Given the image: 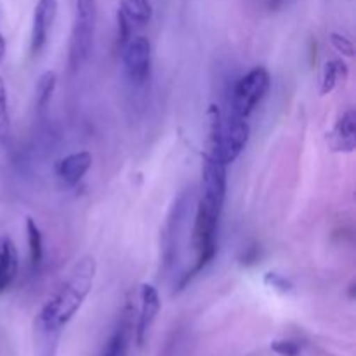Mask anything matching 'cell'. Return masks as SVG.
Returning a JSON list of instances; mask_svg holds the SVG:
<instances>
[{
	"instance_id": "6da1fadb",
	"label": "cell",
	"mask_w": 356,
	"mask_h": 356,
	"mask_svg": "<svg viewBox=\"0 0 356 356\" xmlns=\"http://www.w3.org/2000/svg\"><path fill=\"white\" fill-rule=\"evenodd\" d=\"M96 259L92 256L80 257L73 264L59 291L45 302L42 312L51 316L59 325L65 327L79 313L83 301L89 296L94 277H96Z\"/></svg>"
},
{
	"instance_id": "7a4b0ae2",
	"label": "cell",
	"mask_w": 356,
	"mask_h": 356,
	"mask_svg": "<svg viewBox=\"0 0 356 356\" xmlns=\"http://www.w3.org/2000/svg\"><path fill=\"white\" fill-rule=\"evenodd\" d=\"M222 209H216L212 205H205L198 202L197 212L191 229V245L195 250V263L190 270V278L200 273L218 254V228L219 218Z\"/></svg>"
},
{
	"instance_id": "3957f363",
	"label": "cell",
	"mask_w": 356,
	"mask_h": 356,
	"mask_svg": "<svg viewBox=\"0 0 356 356\" xmlns=\"http://www.w3.org/2000/svg\"><path fill=\"white\" fill-rule=\"evenodd\" d=\"M96 0H75V17L68 45V66L73 73L79 72L89 59L96 35Z\"/></svg>"
},
{
	"instance_id": "277c9868",
	"label": "cell",
	"mask_w": 356,
	"mask_h": 356,
	"mask_svg": "<svg viewBox=\"0 0 356 356\" xmlns=\"http://www.w3.org/2000/svg\"><path fill=\"white\" fill-rule=\"evenodd\" d=\"M270 89V73L263 66H256L247 75L236 82L233 89L232 99V115L240 118H247L257 104L263 101Z\"/></svg>"
},
{
	"instance_id": "5b68a950",
	"label": "cell",
	"mask_w": 356,
	"mask_h": 356,
	"mask_svg": "<svg viewBox=\"0 0 356 356\" xmlns=\"http://www.w3.org/2000/svg\"><path fill=\"white\" fill-rule=\"evenodd\" d=\"M226 163L216 153H207L204 159L200 183L202 204L222 209L226 198Z\"/></svg>"
},
{
	"instance_id": "8992f818",
	"label": "cell",
	"mask_w": 356,
	"mask_h": 356,
	"mask_svg": "<svg viewBox=\"0 0 356 356\" xmlns=\"http://www.w3.org/2000/svg\"><path fill=\"white\" fill-rule=\"evenodd\" d=\"M124 51V66L129 80L134 86H145L152 72V45L143 35L131 37V40L122 47Z\"/></svg>"
},
{
	"instance_id": "52a82bcc",
	"label": "cell",
	"mask_w": 356,
	"mask_h": 356,
	"mask_svg": "<svg viewBox=\"0 0 356 356\" xmlns=\"http://www.w3.org/2000/svg\"><path fill=\"white\" fill-rule=\"evenodd\" d=\"M250 127L247 124V118H240L232 115L226 124H222L221 138H219V149L218 155L221 156L226 165L235 162L240 156V153L245 148L249 141Z\"/></svg>"
},
{
	"instance_id": "ba28073f",
	"label": "cell",
	"mask_w": 356,
	"mask_h": 356,
	"mask_svg": "<svg viewBox=\"0 0 356 356\" xmlns=\"http://www.w3.org/2000/svg\"><path fill=\"white\" fill-rule=\"evenodd\" d=\"M65 327L45 315L44 312H38L33 322V356H56L58 355L59 341Z\"/></svg>"
},
{
	"instance_id": "9c48e42d",
	"label": "cell",
	"mask_w": 356,
	"mask_h": 356,
	"mask_svg": "<svg viewBox=\"0 0 356 356\" xmlns=\"http://www.w3.org/2000/svg\"><path fill=\"white\" fill-rule=\"evenodd\" d=\"M56 16H58V0H38L33 9V21H31L30 51L33 56H37L47 44Z\"/></svg>"
},
{
	"instance_id": "30bf717a",
	"label": "cell",
	"mask_w": 356,
	"mask_h": 356,
	"mask_svg": "<svg viewBox=\"0 0 356 356\" xmlns=\"http://www.w3.org/2000/svg\"><path fill=\"white\" fill-rule=\"evenodd\" d=\"M139 298H141V306H139L138 323H136V343H138V346H143L153 322L159 316L162 302H160L159 291L149 284L141 285Z\"/></svg>"
},
{
	"instance_id": "8fae6325",
	"label": "cell",
	"mask_w": 356,
	"mask_h": 356,
	"mask_svg": "<svg viewBox=\"0 0 356 356\" xmlns=\"http://www.w3.org/2000/svg\"><path fill=\"white\" fill-rule=\"evenodd\" d=\"M327 141L332 152L351 153L356 148V111L353 108L344 111L327 134Z\"/></svg>"
},
{
	"instance_id": "7c38bea8",
	"label": "cell",
	"mask_w": 356,
	"mask_h": 356,
	"mask_svg": "<svg viewBox=\"0 0 356 356\" xmlns=\"http://www.w3.org/2000/svg\"><path fill=\"white\" fill-rule=\"evenodd\" d=\"M90 165H92V155L86 149L75 152L58 163V176L68 186H76L82 177L89 172Z\"/></svg>"
},
{
	"instance_id": "4fadbf2b",
	"label": "cell",
	"mask_w": 356,
	"mask_h": 356,
	"mask_svg": "<svg viewBox=\"0 0 356 356\" xmlns=\"http://www.w3.org/2000/svg\"><path fill=\"white\" fill-rule=\"evenodd\" d=\"M17 275V250L9 236L0 238V292L6 291Z\"/></svg>"
},
{
	"instance_id": "5bb4252c",
	"label": "cell",
	"mask_w": 356,
	"mask_h": 356,
	"mask_svg": "<svg viewBox=\"0 0 356 356\" xmlns=\"http://www.w3.org/2000/svg\"><path fill=\"white\" fill-rule=\"evenodd\" d=\"M350 75V70L348 65L341 59H330L325 63L322 72V83H320V92L322 94H330L341 82L348 79Z\"/></svg>"
},
{
	"instance_id": "9a60e30c",
	"label": "cell",
	"mask_w": 356,
	"mask_h": 356,
	"mask_svg": "<svg viewBox=\"0 0 356 356\" xmlns=\"http://www.w3.org/2000/svg\"><path fill=\"white\" fill-rule=\"evenodd\" d=\"M118 10H120L132 24H138V26L148 24L153 14L149 0H120Z\"/></svg>"
},
{
	"instance_id": "2e32d148",
	"label": "cell",
	"mask_w": 356,
	"mask_h": 356,
	"mask_svg": "<svg viewBox=\"0 0 356 356\" xmlns=\"http://www.w3.org/2000/svg\"><path fill=\"white\" fill-rule=\"evenodd\" d=\"M56 83H58V75L54 72H44L37 80V87H35V92H37V108L40 111H44L47 108V104L51 103V97L54 94Z\"/></svg>"
},
{
	"instance_id": "e0dca14e",
	"label": "cell",
	"mask_w": 356,
	"mask_h": 356,
	"mask_svg": "<svg viewBox=\"0 0 356 356\" xmlns=\"http://www.w3.org/2000/svg\"><path fill=\"white\" fill-rule=\"evenodd\" d=\"M26 236L28 247H30V263L31 266L37 268L44 257V243H42V233L37 222L31 218L26 219Z\"/></svg>"
},
{
	"instance_id": "ac0fdd59",
	"label": "cell",
	"mask_w": 356,
	"mask_h": 356,
	"mask_svg": "<svg viewBox=\"0 0 356 356\" xmlns=\"http://www.w3.org/2000/svg\"><path fill=\"white\" fill-rule=\"evenodd\" d=\"M10 132V122H9V111H7V92L6 83H3L2 76H0V143H6Z\"/></svg>"
},
{
	"instance_id": "d6986e66",
	"label": "cell",
	"mask_w": 356,
	"mask_h": 356,
	"mask_svg": "<svg viewBox=\"0 0 356 356\" xmlns=\"http://www.w3.org/2000/svg\"><path fill=\"white\" fill-rule=\"evenodd\" d=\"M271 350L280 356H298L301 353V346L299 343L292 339H278L271 343Z\"/></svg>"
},
{
	"instance_id": "ffe728a7",
	"label": "cell",
	"mask_w": 356,
	"mask_h": 356,
	"mask_svg": "<svg viewBox=\"0 0 356 356\" xmlns=\"http://www.w3.org/2000/svg\"><path fill=\"white\" fill-rule=\"evenodd\" d=\"M330 42H332L334 49H336L337 52H341L343 56H348V58H351V56L355 54L353 42H351V38L346 37V35L334 31V33H330Z\"/></svg>"
},
{
	"instance_id": "44dd1931",
	"label": "cell",
	"mask_w": 356,
	"mask_h": 356,
	"mask_svg": "<svg viewBox=\"0 0 356 356\" xmlns=\"http://www.w3.org/2000/svg\"><path fill=\"white\" fill-rule=\"evenodd\" d=\"M117 24H118V44L120 47H124L129 40H131V31H132V23L124 16V14L118 10L117 13Z\"/></svg>"
},
{
	"instance_id": "7402d4cb",
	"label": "cell",
	"mask_w": 356,
	"mask_h": 356,
	"mask_svg": "<svg viewBox=\"0 0 356 356\" xmlns=\"http://www.w3.org/2000/svg\"><path fill=\"white\" fill-rule=\"evenodd\" d=\"M264 282H266V285H270V287L277 289V291H280V292H291L292 291V284L287 280V278L282 277V275L268 273L266 277H264Z\"/></svg>"
},
{
	"instance_id": "603a6c76",
	"label": "cell",
	"mask_w": 356,
	"mask_h": 356,
	"mask_svg": "<svg viewBox=\"0 0 356 356\" xmlns=\"http://www.w3.org/2000/svg\"><path fill=\"white\" fill-rule=\"evenodd\" d=\"M3 54H6V40H3L2 33H0V59L3 58Z\"/></svg>"
}]
</instances>
